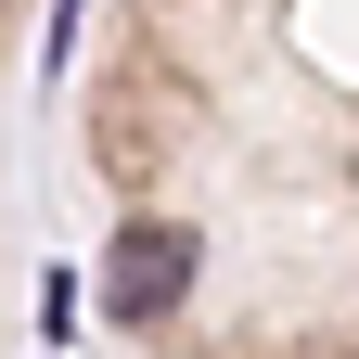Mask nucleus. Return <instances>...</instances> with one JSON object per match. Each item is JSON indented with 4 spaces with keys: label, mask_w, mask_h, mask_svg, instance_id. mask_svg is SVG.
Segmentation results:
<instances>
[{
    "label": "nucleus",
    "mask_w": 359,
    "mask_h": 359,
    "mask_svg": "<svg viewBox=\"0 0 359 359\" xmlns=\"http://www.w3.org/2000/svg\"><path fill=\"white\" fill-rule=\"evenodd\" d=\"M180 283H193V231H167V218L116 231V257H103V308H116V321H154Z\"/></svg>",
    "instance_id": "f257e3e1"
}]
</instances>
